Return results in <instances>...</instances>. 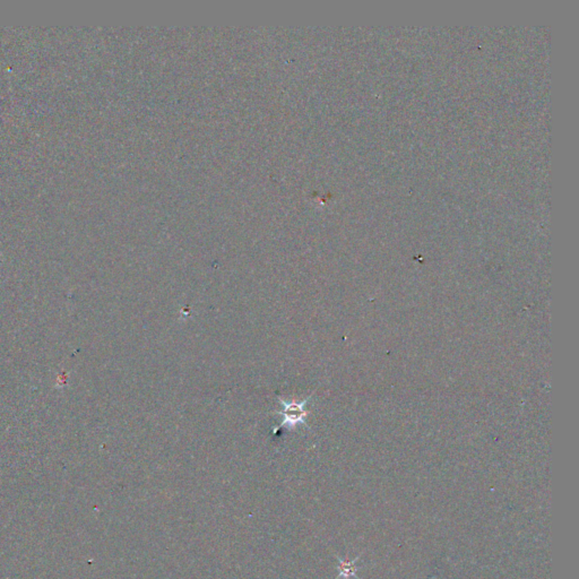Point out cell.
<instances>
[{"label":"cell","mask_w":579,"mask_h":579,"mask_svg":"<svg viewBox=\"0 0 579 579\" xmlns=\"http://www.w3.org/2000/svg\"><path fill=\"white\" fill-rule=\"evenodd\" d=\"M307 402H308V400H302V402L300 403H287L281 400V405L283 408H282V411L280 412V414H281L282 418H283V419H282L283 423H282L279 427H276L275 430H274V433L277 432L282 427H293L304 423L307 414H308V411H306V408H306Z\"/></svg>","instance_id":"6da1fadb"}]
</instances>
